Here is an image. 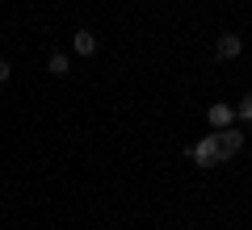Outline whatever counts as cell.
Returning a JSON list of instances; mask_svg holds the SVG:
<instances>
[{
  "mask_svg": "<svg viewBox=\"0 0 252 230\" xmlns=\"http://www.w3.org/2000/svg\"><path fill=\"white\" fill-rule=\"evenodd\" d=\"M189 159L198 163V168H215V163L223 159V155H219V138H215V134H206L198 147H189Z\"/></svg>",
  "mask_w": 252,
  "mask_h": 230,
  "instance_id": "1",
  "label": "cell"
},
{
  "mask_svg": "<svg viewBox=\"0 0 252 230\" xmlns=\"http://www.w3.org/2000/svg\"><path fill=\"white\" fill-rule=\"evenodd\" d=\"M215 138H219V155H223V159L240 155V147H244V130H240V126H223Z\"/></svg>",
  "mask_w": 252,
  "mask_h": 230,
  "instance_id": "2",
  "label": "cell"
},
{
  "mask_svg": "<svg viewBox=\"0 0 252 230\" xmlns=\"http://www.w3.org/2000/svg\"><path fill=\"white\" fill-rule=\"evenodd\" d=\"M215 54H219V59H240V54H244V38L240 34H219Z\"/></svg>",
  "mask_w": 252,
  "mask_h": 230,
  "instance_id": "3",
  "label": "cell"
},
{
  "mask_svg": "<svg viewBox=\"0 0 252 230\" xmlns=\"http://www.w3.org/2000/svg\"><path fill=\"white\" fill-rule=\"evenodd\" d=\"M72 51L80 54V59H93V54H97V34H93V29H76L72 34Z\"/></svg>",
  "mask_w": 252,
  "mask_h": 230,
  "instance_id": "4",
  "label": "cell"
},
{
  "mask_svg": "<svg viewBox=\"0 0 252 230\" xmlns=\"http://www.w3.org/2000/svg\"><path fill=\"white\" fill-rule=\"evenodd\" d=\"M46 71H51V76H67V71H72V54L67 51H51L46 54Z\"/></svg>",
  "mask_w": 252,
  "mask_h": 230,
  "instance_id": "5",
  "label": "cell"
},
{
  "mask_svg": "<svg viewBox=\"0 0 252 230\" xmlns=\"http://www.w3.org/2000/svg\"><path fill=\"white\" fill-rule=\"evenodd\" d=\"M206 117H210V126H215V130H223V126L235 122V109H231V105H210Z\"/></svg>",
  "mask_w": 252,
  "mask_h": 230,
  "instance_id": "6",
  "label": "cell"
},
{
  "mask_svg": "<svg viewBox=\"0 0 252 230\" xmlns=\"http://www.w3.org/2000/svg\"><path fill=\"white\" fill-rule=\"evenodd\" d=\"M235 117H240V122H252V92H248V97H244V105L235 109Z\"/></svg>",
  "mask_w": 252,
  "mask_h": 230,
  "instance_id": "7",
  "label": "cell"
},
{
  "mask_svg": "<svg viewBox=\"0 0 252 230\" xmlns=\"http://www.w3.org/2000/svg\"><path fill=\"white\" fill-rule=\"evenodd\" d=\"M9 76H13V67H9V59H0V84H9Z\"/></svg>",
  "mask_w": 252,
  "mask_h": 230,
  "instance_id": "8",
  "label": "cell"
}]
</instances>
